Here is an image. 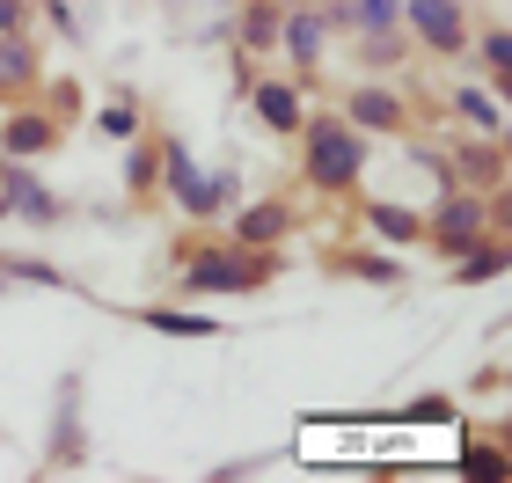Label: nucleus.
Wrapping results in <instances>:
<instances>
[{"label": "nucleus", "instance_id": "nucleus-25", "mask_svg": "<svg viewBox=\"0 0 512 483\" xmlns=\"http://www.w3.org/2000/svg\"><path fill=\"white\" fill-rule=\"evenodd\" d=\"M483 66H491V81L505 88V74H512V37H505V30L483 37Z\"/></svg>", "mask_w": 512, "mask_h": 483}, {"label": "nucleus", "instance_id": "nucleus-21", "mask_svg": "<svg viewBox=\"0 0 512 483\" xmlns=\"http://www.w3.org/2000/svg\"><path fill=\"white\" fill-rule=\"evenodd\" d=\"M461 469H469V483H505V476H512V454L483 440V447H469V454H461Z\"/></svg>", "mask_w": 512, "mask_h": 483}, {"label": "nucleus", "instance_id": "nucleus-23", "mask_svg": "<svg viewBox=\"0 0 512 483\" xmlns=\"http://www.w3.org/2000/svg\"><path fill=\"white\" fill-rule=\"evenodd\" d=\"M96 132H103V140H139V110L118 96V103H103L96 110Z\"/></svg>", "mask_w": 512, "mask_h": 483}, {"label": "nucleus", "instance_id": "nucleus-8", "mask_svg": "<svg viewBox=\"0 0 512 483\" xmlns=\"http://www.w3.org/2000/svg\"><path fill=\"white\" fill-rule=\"evenodd\" d=\"M286 235H293V205L286 198H256V205L235 213V227H227V242H235V249H278Z\"/></svg>", "mask_w": 512, "mask_h": 483}, {"label": "nucleus", "instance_id": "nucleus-6", "mask_svg": "<svg viewBox=\"0 0 512 483\" xmlns=\"http://www.w3.org/2000/svg\"><path fill=\"white\" fill-rule=\"evenodd\" d=\"M44 462L52 469H81L88 462V440H81V374L59 381V403H52V440H44Z\"/></svg>", "mask_w": 512, "mask_h": 483}, {"label": "nucleus", "instance_id": "nucleus-10", "mask_svg": "<svg viewBox=\"0 0 512 483\" xmlns=\"http://www.w3.org/2000/svg\"><path fill=\"white\" fill-rule=\"evenodd\" d=\"M59 147V110H15L8 125H0V154L8 161H37Z\"/></svg>", "mask_w": 512, "mask_h": 483}, {"label": "nucleus", "instance_id": "nucleus-2", "mask_svg": "<svg viewBox=\"0 0 512 483\" xmlns=\"http://www.w3.org/2000/svg\"><path fill=\"white\" fill-rule=\"evenodd\" d=\"M483 235H505V191H469V183H454L447 198L425 213V242L432 249H447V257H461L469 242H483Z\"/></svg>", "mask_w": 512, "mask_h": 483}, {"label": "nucleus", "instance_id": "nucleus-12", "mask_svg": "<svg viewBox=\"0 0 512 483\" xmlns=\"http://www.w3.org/2000/svg\"><path fill=\"white\" fill-rule=\"evenodd\" d=\"M366 235L388 242V249H417L425 242V213H417V205H395V198H374L366 205Z\"/></svg>", "mask_w": 512, "mask_h": 483}, {"label": "nucleus", "instance_id": "nucleus-26", "mask_svg": "<svg viewBox=\"0 0 512 483\" xmlns=\"http://www.w3.org/2000/svg\"><path fill=\"white\" fill-rule=\"evenodd\" d=\"M344 271H359V279H374V286L403 279V264H395V257H344Z\"/></svg>", "mask_w": 512, "mask_h": 483}, {"label": "nucleus", "instance_id": "nucleus-28", "mask_svg": "<svg viewBox=\"0 0 512 483\" xmlns=\"http://www.w3.org/2000/svg\"><path fill=\"white\" fill-rule=\"evenodd\" d=\"M22 22H30V0H0V37L22 30Z\"/></svg>", "mask_w": 512, "mask_h": 483}, {"label": "nucleus", "instance_id": "nucleus-24", "mask_svg": "<svg viewBox=\"0 0 512 483\" xmlns=\"http://www.w3.org/2000/svg\"><path fill=\"white\" fill-rule=\"evenodd\" d=\"M154 161H161V191H176V183L191 176V147H183V140H161Z\"/></svg>", "mask_w": 512, "mask_h": 483}, {"label": "nucleus", "instance_id": "nucleus-1", "mask_svg": "<svg viewBox=\"0 0 512 483\" xmlns=\"http://www.w3.org/2000/svg\"><path fill=\"white\" fill-rule=\"evenodd\" d=\"M300 132H308V154H300V169H308V183H315L322 198L352 191V183L366 176V132H352L337 110H315Z\"/></svg>", "mask_w": 512, "mask_h": 483}, {"label": "nucleus", "instance_id": "nucleus-3", "mask_svg": "<svg viewBox=\"0 0 512 483\" xmlns=\"http://www.w3.org/2000/svg\"><path fill=\"white\" fill-rule=\"evenodd\" d=\"M271 271H278V257L271 249H198L191 264H183V279H176V293H191V301H213V293H256V286H271Z\"/></svg>", "mask_w": 512, "mask_h": 483}, {"label": "nucleus", "instance_id": "nucleus-9", "mask_svg": "<svg viewBox=\"0 0 512 483\" xmlns=\"http://www.w3.org/2000/svg\"><path fill=\"white\" fill-rule=\"evenodd\" d=\"M344 125L366 132V140H374V132H403L410 103L395 96V88H352V96H344Z\"/></svg>", "mask_w": 512, "mask_h": 483}, {"label": "nucleus", "instance_id": "nucleus-7", "mask_svg": "<svg viewBox=\"0 0 512 483\" xmlns=\"http://www.w3.org/2000/svg\"><path fill=\"white\" fill-rule=\"evenodd\" d=\"M169 198H176V205H183L191 220H220L227 205L242 198V176H235V169H191V176H183Z\"/></svg>", "mask_w": 512, "mask_h": 483}, {"label": "nucleus", "instance_id": "nucleus-15", "mask_svg": "<svg viewBox=\"0 0 512 483\" xmlns=\"http://www.w3.org/2000/svg\"><path fill=\"white\" fill-rule=\"evenodd\" d=\"M483 279H505V235H483L454 257V286H483Z\"/></svg>", "mask_w": 512, "mask_h": 483}, {"label": "nucleus", "instance_id": "nucleus-4", "mask_svg": "<svg viewBox=\"0 0 512 483\" xmlns=\"http://www.w3.org/2000/svg\"><path fill=\"white\" fill-rule=\"evenodd\" d=\"M403 22L425 52H447V59L469 52V8L461 0H403Z\"/></svg>", "mask_w": 512, "mask_h": 483}, {"label": "nucleus", "instance_id": "nucleus-16", "mask_svg": "<svg viewBox=\"0 0 512 483\" xmlns=\"http://www.w3.org/2000/svg\"><path fill=\"white\" fill-rule=\"evenodd\" d=\"M139 322H147L154 337H220V322H213V315H191V308H169V301L139 308Z\"/></svg>", "mask_w": 512, "mask_h": 483}, {"label": "nucleus", "instance_id": "nucleus-27", "mask_svg": "<svg viewBox=\"0 0 512 483\" xmlns=\"http://www.w3.org/2000/svg\"><path fill=\"white\" fill-rule=\"evenodd\" d=\"M37 15L52 22V30H66V37H74V8H66V0H37Z\"/></svg>", "mask_w": 512, "mask_h": 483}, {"label": "nucleus", "instance_id": "nucleus-19", "mask_svg": "<svg viewBox=\"0 0 512 483\" xmlns=\"http://www.w3.org/2000/svg\"><path fill=\"white\" fill-rule=\"evenodd\" d=\"M8 279H22V286H52V293L74 286L59 264H44V257H0V293H8Z\"/></svg>", "mask_w": 512, "mask_h": 483}, {"label": "nucleus", "instance_id": "nucleus-5", "mask_svg": "<svg viewBox=\"0 0 512 483\" xmlns=\"http://www.w3.org/2000/svg\"><path fill=\"white\" fill-rule=\"evenodd\" d=\"M0 191H8V205H15L30 227H59V220H66V198L44 191L30 161H8V154H0Z\"/></svg>", "mask_w": 512, "mask_h": 483}, {"label": "nucleus", "instance_id": "nucleus-11", "mask_svg": "<svg viewBox=\"0 0 512 483\" xmlns=\"http://www.w3.org/2000/svg\"><path fill=\"white\" fill-rule=\"evenodd\" d=\"M249 103L264 132H300L308 125V96H300V81H249Z\"/></svg>", "mask_w": 512, "mask_h": 483}, {"label": "nucleus", "instance_id": "nucleus-29", "mask_svg": "<svg viewBox=\"0 0 512 483\" xmlns=\"http://www.w3.org/2000/svg\"><path fill=\"white\" fill-rule=\"evenodd\" d=\"M0 220H15V205H8V191H0Z\"/></svg>", "mask_w": 512, "mask_h": 483}, {"label": "nucleus", "instance_id": "nucleus-18", "mask_svg": "<svg viewBox=\"0 0 512 483\" xmlns=\"http://www.w3.org/2000/svg\"><path fill=\"white\" fill-rule=\"evenodd\" d=\"M278 22H286V0H256V8L242 15V52H271Z\"/></svg>", "mask_w": 512, "mask_h": 483}, {"label": "nucleus", "instance_id": "nucleus-20", "mask_svg": "<svg viewBox=\"0 0 512 483\" xmlns=\"http://www.w3.org/2000/svg\"><path fill=\"white\" fill-rule=\"evenodd\" d=\"M30 74H37V52H30V37H22V30H8V37H0V88H22Z\"/></svg>", "mask_w": 512, "mask_h": 483}, {"label": "nucleus", "instance_id": "nucleus-17", "mask_svg": "<svg viewBox=\"0 0 512 483\" xmlns=\"http://www.w3.org/2000/svg\"><path fill=\"white\" fill-rule=\"evenodd\" d=\"M352 59L366 66V74H395V66H403V59H410V44H403V30H366Z\"/></svg>", "mask_w": 512, "mask_h": 483}, {"label": "nucleus", "instance_id": "nucleus-22", "mask_svg": "<svg viewBox=\"0 0 512 483\" xmlns=\"http://www.w3.org/2000/svg\"><path fill=\"white\" fill-rule=\"evenodd\" d=\"M132 154H125V191L132 198H147L154 183H161V161H154V147H139V140H125Z\"/></svg>", "mask_w": 512, "mask_h": 483}, {"label": "nucleus", "instance_id": "nucleus-13", "mask_svg": "<svg viewBox=\"0 0 512 483\" xmlns=\"http://www.w3.org/2000/svg\"><path fill=\"white\" fill-rule=\"evenodd\" d=\"M322 37H330V22H322V8H286V22H278V44H286V59L308 74V66L322 59Z\"/></svg>", "mask_w": 512, "mask_h": 483}, {"label": "nucleus", "instance_id": "nucleus-14", "mask_svg": "<svg viewBox=\"0 0 512 483\" xmlns=\"http://www.w3.org/2000/svg\"><path fill=\"white\" fill-rule=\"evenodd\" d=\"M454 110H461V125H469V132L505 140V96H498V88H454Z\"/></svg>", "mask_w": 512, "mask_h": 483}]
</instances>
